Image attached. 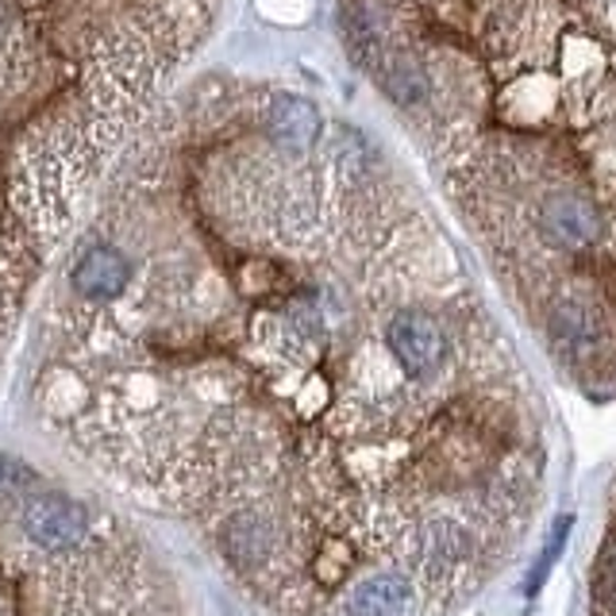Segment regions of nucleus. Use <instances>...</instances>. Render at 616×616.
I'll use <instances>...</instances> for the list:
<instances>
[{
  "mask_svg": "<svg viewBox=\"0 0 616 616\" xmlns=\"http://www.w3.org/2000/svg\"><path fill=\"white\" fill-rule=\"evenodd\" d=\"M20 536L35 559H58L97 540V520L69 497H31L20 505Z\"/></svg>",
  "mask_w": 616,
  "mask_h": 616,
  "instance_id": "obj_2",
  "label": "nucleus"
},
{
  "mask_svg": "<svg viewBox=\"0 0 616 616\" xmlns=\"http://www.w3.org/2000/svg\"><path fill=\"white\" fill-rule=\"evenodd\" d=\"M571 525L574 520L571 517H563V520H555V532H551V543L543 548V555H540V571H536V579L528 582V590H540L543 582H548V574H551V566H555V559H559V551L566 548V536H571Z\"/></svg>",
  "mask_w": 616,
  "mask_h": 616,
  "instance_id": "obj_9",
  "label": "nucleus"
},
{
  "mask_svg": "<svg viewBox=\"0 0 616 616\" xmlns=\"http://www.w3.org/2000/svg\"><path fill=\"white\" fill-rule=\"evenodd\" d=\"M28 4H39V0H28Z\"/></svg>",
  "mask_w": 616,
  "mask_h": 616,
  "instance_id": "obj_10",
  "label": "nucleus"
},
{
  "mask_svg": "<svg viewBox=\"0 0 616 616\" xmlns=\"http://www.w3.org/2000/svg\"><path fill=\"white\" fill-rule=\"evenodd\" d=\"M386 89H389V97L393 100H401V105H409V100H420L428 93V77L420 74L412 62H393V66L386 69Z\"/></svg>",
  "mask_w": 616,
  "mask_h": 616,
  "instance_id": "obj_8",
  "label": "nucleus"
},
{
  "mask_svg": "<svg viewBox=\"0 0 616 616\" xmlns=\"http://www.w3.org/2000/svg\"><path fill=\"white\" fill-rule=\"evenodd\" d=\"M267 128H270V136H274V143L285 147L290 154H309L320 136V112L305 97L282 93V97L270 105Z\"/></svg>",
  "mask_w": 616,
  "mask_h": 616,
  "instance_id": "obj_5",
  "label": "nucleus"
},
{
  "mask_svg": "<svg viewBox=\"0 0 616 616\" xmlns=\"http://www.w3.org/2000/svg\"><path fill=\"white\" fill-rule=\"evenodd\" d=\"M532 231L543 251L551 255H586L602 247L605 216L594 205V197L579 190H551L536 201Z\"/></svg>",
  "mask_w": 616,
  "mask_h": 616,
  "instance_id": "obj_1",
  "label": "nucleus"
},
{
  "mask_svg": "<svg viewBox=\"0 0 616 616\" xmlns=\"http://www.w3.org/2000/svg\"><path fill=\"white\" fill-rule=\"evenodd\" d=\"M609 509V528H605V540L594 559V574H590V609H594V616H616V486Z\"/></svg>",
  "mask_w": 616,
  "mask_h": 616,
  "instance_id": "obj_6",
  "label": "nucleus"
},
{
  "mask_svg": "<svg viewBox=\"0 0 616 616\" xmlns=\"http://www.w3.org/2000/svg\"><path fill=\"white\" fill-rule=\"evenodd\" d=\"M28 66H31V51H28V39H23V28L0 23V97L23 82Z\"/></svg>",
  "mask_w": 616,
  "mask_h": 616,
  "instance_id": "obj_7",
  "label": "nucleus"
},
{
  "mask_svg": "<svg viewBox=\"0 0 616 616\" xmlns=\"http://www.w3.org/2000/svg\"><path fill=\"white\" fill-rule=\"evenodd\" d=\"M424 605L417 582L404 571H370L343 594L339 616H412Z\"/></svg>",
  "mask_w": 616,
  "mask_h": 616,
  "instance_id": "obj_3",
  "label": "nucleus"
},
{
  "mask_svg": "<svg viewBox=\"0 0 616 616\" xmlns=\"http://www.w3.org/2000/svg\"><path fill=\"white\" fill-rule=\"evenodd\" d=\"M131 282V267L116 247H89L82 259L69 270V285L82 301L89 305H105V301H116Z\"/></svg>",
  "mask_w": 616,
  "mask_h": 616,
  "instance_id": "obj_4",
  "label": "nucleus"
}]
</instances>
